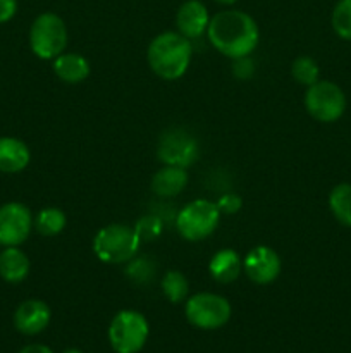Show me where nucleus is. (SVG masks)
Here are the masks:
<instances>
[{"label": "nucleus", "mask_w": 351, "mask_h": 353, "mask_svg": "<svg viewBox=\"0 0 351 353\" xmlns=\"http://www.w3.org/2000/svg\"><path fill=\"white\" fill-rule=\"evenodd\" d=\"M215 2L222 3V6H233V3H236L237 0H215Z\"/></svg>", "instance_id": "30"}, {"label": "nucleus", "mask_w": 351, "mask_h": 353, "mask_svg": "<svg viewBox=\"0 0 351 353\" xmlns=\"http://www.w3.org/2000/svg\"><path fill=\"white\" fill-rule=\"evenodd\" d=\"M191 62V43L176 31L157 34L148 47V64L162 79H179Z\"/></svg>", "instance_id": "2"}, {"label": "nucleus", "mask_w": 351, "mask_h": 353, "mask_svg": "<svg viewBox=\"0 0 351 353\" xmlns=\"http://www.w3.org/2000/svg\"><path fill=\"white\" fill-rule=\"evenodd\" d=\"M30 45L36 57L45 61L58 57L67 45V28L62 17L54 12L40 14L31 24Z\"/></svg>", "instance_id": "4"}, {"label": "nucleus", "mask_w": 351, "mask_h": 353, "mask_svg": "<svg viewBox=\"0 0 351 353\" xmlns=\"http://www.w3.org/2000/svg\"><path fill=\"white\" fill-rule=\"evenodd\" d=\"M162 292L167 296L169 302H182V300H186L189 292L188 279H186V276L179 271L165 272L164 279H162Z\"/></svg>", "instance_id": "21"}, {"label": "nucleus", "mask_w": 351, "mask_h": 353, "mask_svg": "<svg viewBox=\"0 0 351 353\" xmlns=\"http://www.w3.org/2000/svg\"><path fill=\"white\" fill-rule=\"evenodd\" d=\"M126 274L133 283L151 281V278H153L155 274V265L153 262L148 261L147 257H140L136 259V261L131 259L129 265H127L126 269Z\"/></svg>", "instance_id": "24"}, {"label": "nucleus", "mask_w": 351, "mask_h": 353, "mask_svg": "<svg viewBox=\"0 0 351 353\" xmlns=\"http://www.w3.org/2000/svg\"><path fill=\"white\" fill-rule=\"evenodd\" d=\"M19 353H54V352H52L48 347H45V345H28V347H24Z\"/></svg>", "instance_id": "29"}, {"label": "nucleus", "mask_w": 351, "mask_h": 353, "mask_svg": "<svg viewBox=\"0 0 351 353\" xmlns=\"http://www.w3.org/2000/svg\"><path fill=\"white\" fill-rule=\"evenodd\" d=\"M241 269H243V261L231 248H224V250L217 252L209 264L210 276L217 283H222V285L236 281L237 276L241 274Z\"/></svg>", "instance_id": "16"}, {"label": "nucleus", "mask_w": 351, "mask_h": 353, "mask_svg": "<svg viewBox=\"0 0 351 353\" xmlns=\"http://www.w3.org/2000/svg\"><path fill=\"white\" fill-rule=\"evenodd\" d=\"M188 185V174L186 169L176 168V165H164L155 172L151 179V190L155 195L171 199V196L179 195Z\"/></svg>", "instance_id": "15"}, {"label": "nucleus", "mask_w": 351, "mask_h": 353, "mask_svg": "<svg viewBox=\"0 0 351 353\" xmlns=\"http://www.w3.org/2000/svg\"><path fill=\"white\" fill-rule=\"evenodd\" d=\"M219 221L220 210L217 203L200 199L182 207L176 219V228L184 240L200 241L217 230Z\"/></svg>", "instance_id": "6"}, {"label": "nucleus", "mask_w": 351, "mask_h": 353, "mask_svg": "<svg viewBox=\"0 0 351 353\" xmlns=\"http://www.w3.org/2000/svg\"><path fill=\"white\" fill-rule=\"evenodd\" d=\"M184 312L191 326L212 331L226 326L231 319V303L215 293H196L188 299Z\"/></svg>", "instance_id": "7"}, {"label": "nucleus", "mask_w": 351, "mask_h": 353, "mask_svg": "<svg viewBox=\"0 0 351 353\" xmlns=\"http://www.w3.org/2000/svg\"><path fill=\"white\" fill-rule=\"evenodd\" d=\"M305 107L313 119L320 123H334L346 109V97L343 90L330 81H317L308 86Z\"/></svg>", "instance_id": "8"}, {"label": "nucleus", "mask_w": 351, "mask_h": 353, "mask_svg": "<svg viewBox=\"0 0 351 353\" xmlns=\"http://www.w3.org/2000/svg\"><path fill=\"white\" fill-rule=\"evenodd\" d=\"M234 74L237 76L240 79H248L251 78V74H253L255 71V65H253V61L250 59V55L248 57H241V59H234Z\"/></svg>", "instance_id": "26"}, {"label": "nucleus", "mask_w": 351, "mask_h": 353, "mask_svg": "<svg viewBox=\"0 0 351 353\" xmlns=\"http://www.w3.org/2000/svg\"><path fill=\"white\" fill-rule=\"evenodd\" d=\"M292 78L296 83L305 86H312L313 83L319 81V65L312 57H298L292 62Z\"/></svg>", "instance_id": "22"}, {"label": "nucleus", "mask_w": 351, "mask_h": 353, "mask_svg": "<svg viewBox=\"0 0 351 353\" xmlns=\"http://www.w3.org/2000/svg\"><path fill=\"white\" fill-rule=\"evenodd\" d=\"M33 228V217L23 203L9 202L0 207V245L19 247L28 240Z\"/></svg>", "instance_id": "10"}, {"label": "nucleus", "mask_w": 351, "mask_h": 353, "mask_svg": "<svg viewBox=\"0 0 351 353\" xmlns=\"http://www.w3.org/2000/svg\"><path fill=\"white\" fill-rule=\"evenodd\" d=\"M65 223H67L65 214L55 207H47V209L40 210L38 216L34 217V228L43 236H57L65 228Z\"/></svg>", "instance_id": "20"}, {"label": "nucleus", "mask_w": 351, "mask_h": 353, "mask_svg": "<svg viewBox=\"0 0 351 353\" xmlns=\"http://www.w3.org/2000/svg\"><path fill=\"white\" fill-rule=\"evenodd\" d=\"M209 40L222 55L231 59L248 57L260 40L258 24L243 10H222L210 19Z\"/></svg>", "instance_id": "1"}, {"label": "nucleus", "mask_w": 351, "mask_h": 353, "mask_svg": "<svg viewBox=\"0 0 351 353\" xmlns=\"http://www.w3.org/2000/svg\"><path fill=\"white\" fill-rule=\"evenodd\" d=\"M17 12V0H0V24L12 19Z\"/></svg>", "instance_id": "28"}, {"label": "nucleus", "mask_w": 351, "mask_h": 353, "mask_svg": "<svg viewBox=\"0 0 351 353\" xmlns=\"http://www.w3.org/2000/svg\"><path fill=\"white\" fill-rule=\"evenodd\" d=\"M148 321L136 310H120L109 326L110 347L116 353H138L148 340Z\"/></svg>", "instance_id": "5"}, {"label": "nucleus", "mask_w": 351, "mask_h": 353, "mask_svg": "<svg viewBox=\"0 0 351 353\" xmlns=\"http://www.w3.org/2000/svg\"><path fill=\"white\" fill-rule=\"evenodd\" d=\"M209 10L200 0H186L176 14V24H178L179 33L188 40L202 37L209 28Z\"/></svg>", "instance_id": "13"}, {"label": "nucleus", "mask_w": 351, "mask_h": 353, "mask_svg": "<svg viewBox=\"0 0 351 353\" xmlns=\"http://www.w3.org/2000/svg\"><path fill=\"white\" fill-rule=\"evenodd\" d=\"M198 141L182 128H171L158 138L157 157L164 162V165L186 169L198 161Z\"/></svg>", "instance_id": "9"}, {"label": "nucleus", "mask_w": 351, "mask_h": 353, "mask_svg": "<svg viewBox=\"0 0 351 353\" xmlns=\"http://www.w3.org/2000/svg\"><path fill=\"white\" fill-rule=\"evenodd\" d=\"M140 236L126 224H109L93 238V252L105 264H123L134 259L140 248Z\"/></svg>", "instance_id": "3"}, {"label": "nucleus", "mask_w": 351, "mask_h": 353, "mask_svg": "<svg viewBox=\"0 0 351 353\" xmlns=\"http://www.w3.org/2000/svg\"><path fill=\"white\" fill-rule=\"evenodd\" d=\"M64 353H83V352H79V350H76V348H69V350H65Z\"/></svg>", "instance_id": "31"}, {"label": "nucleus", "mask_w": 351, "mask_h": 353, "mask_svg": "<svg viewBox=\"0 0 351 353\" xmlns=\"http://www.w3.org/2000/svg\"><path fill=\"white\" fill-rule=\"evenodd\" d=\"M217 207H219L220 212L234 214V212H236V210H240L241 199L237 195H234V193H229V195H224L222 199L219 200Z\"/></svg>", "instance_id": "27"}, {"label": "nucleus", "mask_w": 351, "mask_h": 353, "mask_svg": "<svg viewBox=\"0 0 351 353\" xmlns=\"http://www.w3.org/2000/svg\"><path fill=\"white\" fill-rule=\"evenodd\" d=\"M54 71L58 76V79L76 85V83H81L88 78L89 64L83 55L62 52L58 57L54 59Z\"/></svg>", "instance_id": "18"}, {"label": "nucleus", "mask_w": 351, "mask_h": 353, "mask_svg": "<svg viewBox=\"0 0 351 353\" xmlns=\"http://www.w3.org/2000/svg\"><path fill=\"white\" fill-rule=\"evenodd\" d=\"M30 274V259L17 247L0 252V278L7 283H21Z\"/></svg>", "instance_id": "17"}, {"label": "nucleus", "mask_w": 351, "mask_h": 353, "mask_svg": "<svg viewBox=\"0 0 351 353\" xmlns=\"http://www.w3.org/2000/svg\"><path fill=\"white\" fill-rule=\"evenodd\" d=\"M30 148L17 138H0V171L7 174L19 172L30 164Z\"/></svg>", "instance_id": "14"}, {"label": "nucleus", "mask_w": 351, "mask_h": 353, "mask_svg": "<svg viewBox=\"0 0 351 353\" xmlns=\"http://www.w3.org/2000/svg\"><path fill=\"white\" fill-rule=\"evenodd\" d=\"M330 212L334 214L337 223L343 226L351 228V185L350 183H341L334 186L329 195Z\"/></svg>", "instance_id": "19"}, {"label": "nucleus", "mask_w": 351, "mask_h": 353, "mask_svg": "<svg viewBox=\"0 0 351 353\" xmlns=\"http://www.w3.org/2000/svg\"><path fill=\"white\" fill-rule=\"evenodd\" d=\"M332 28L343 40H351V0H339L332 10Z\"/></svg>", "instance_id": "23"}, {"label": "nucleus", "mask_w": 351, "mask_h": 353, "mask_svg": "<svg viewBox=\"0 0 351 353\" xmlns=\"http://www.w3.org/2000/svg\"><path fill=\"white\" fill-rule=\"evenodd\" d=\"M134 231L140 236V240H153L160 234L162 224L157 217H143V219L138 221Z\"/></svg>", "instance_id": "25"}, {"label": "nucleus", "mask_w": 351, "mask_h": 353, "mask_svg": "<svg viewBox=\"0 0 351 353\" xmlns=\"http://www.w3.org/2000/svg\"><path fill=\"white\" fill-rule=\"evenodd\" d=\"M50 307L41 300H26L17 307L14 314V326L19 333L26 336H34L41 333L50 323Z\"/></svg>", "instance_id": "12"}, {"label": "nucleus", "mask_w": 351, "mask_h": 353, "mask_svg": "<svg viewBox=\"0 0 351 353\" xmlns=\"http://www.w3.org/2000/svg\"><path fill=\"white\" fill-rule=\"evenodd\" d=\"M244 272L257 285H268L275 281L281 272V259L272 248L258 245L248 252L243 262Z\"/></svg>", "instance_id": "11"}]
</instances>
